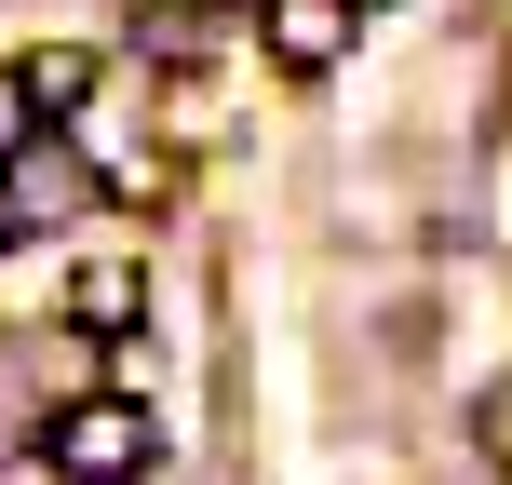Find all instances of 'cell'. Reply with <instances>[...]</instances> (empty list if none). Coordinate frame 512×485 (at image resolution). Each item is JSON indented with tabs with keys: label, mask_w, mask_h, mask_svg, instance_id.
<instances>
[{
	"label": "cell",
	"mask_w": 512,
	"mask_h": 485,
	"mask_svg": "<svg viewBox=\"0 0 512 485\" xmlns=\"http://www.w3.org/2000/svg\"><path fill=\"white\" fill-rule=\"evenodd\" d=\"M14 216H27V189H14V176H0V243H14Z\"/></svg>",
	"instance_id": "obj_6"
},
{
	"label": "cell",
	"mask_w": 512,
	"mask_h": 485,
	"mask_svg": "<svg viewBox=\"0 0 512 485\" xmlns=\"http://www.w3.org/2000/svg\"><path fill=\"white\" fill-rule=\"evenodd\" d=\"M256 27H270L283 68H337V54H351V0H270Z\"/></svg>",
	"instance_id": "obj_2"
},
{
	"label": "cell",
	"mask_w": 512,
	"mask_h": 485,
	"mask_svg": "<svg viewBox=\"0 0 512 485\" xmlns=\"http://www.w3.org/2000/svg\"><path fill=\"white\" fill-rule=\"evenodd\" d=\"M41 459L68 472V485H135V472H162V418L108 391V405H68V418H54Z\"/></svg>",
	"instance_id": "obj_1"
},
{
	"label": "cell",
	"mask_w": 512,
	"mask_h": 485,
	"mask_svg": "<svg viewBox=\"0 0 512 485\" xmlns=\"http://www.w3.org/2000/svg\"><path fill=\"white\" fill-rule=\"evenodd\" d=\"M41 149V95H27V68H0V162Z\"/></svg>",
	"instance_id": "obj_5"
},
{
	"label": "cell",
	"mask_w": 512,
	"mask_h": 485,
	"mask_svg": "<svg viewBox=\"0 0 512 485\" xmlns=\"http://www.w3.org/2000/svg\"><path fill=\"white\" fill-rule=\"evenodd\" d=\"M27 95H41V122H54V108H81V95H95V54H81V41L27 54Z\"/></svg>",
	"instance_id": "obj_4"
},
{
	"label": "cell",
	"mask_w": 512,
	"mask_h": 485,
	"mask_svg": "<svg viewBox=\"0 0 512 485\" xmlns=\"http://www.w3.org/2000/svg\"><path fill=\"white\" fill-rule=\"evenodd\" d=\"M68 310H81V324H135V310H149L135 256H81V270H68Z\"/></svg>",
	"instance_id": "obj_3"
}]
</instances>
